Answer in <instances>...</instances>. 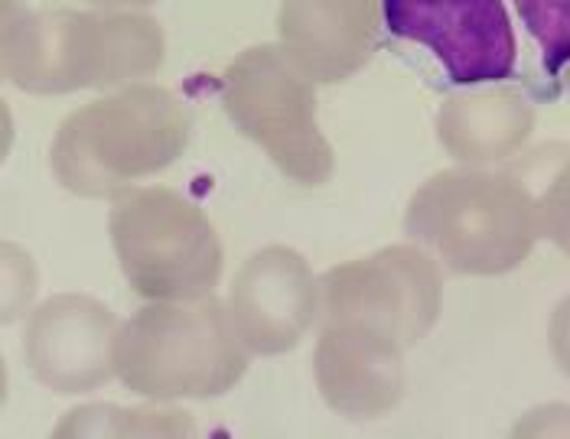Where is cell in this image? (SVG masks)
I'll return each mask as SVG.
<instances>
[{"instance_id": "cell-1", "label": "cell", "mask_w": 570, "mask_h": 439, "mask_svg": "<svg viewBox=\"0 0 570 439\" xmlns=\"http://www.w3.org/2000/svg\"><path fill=\"white\" fill-rule=\"evenodd\" d=\"M0 52L3 79L27 94L115 91L164 69L167 37L144 10H30L3 0Z\"/></svg>"}, {"instance_id": "cell-2", "label": "cell", "mask_w": 570, "mask_h": 439, "mask_svg": "<svg viewBox=\"0 0 570 439\" xmlns=\"http://www.w3.org/2000/svg\"><path fill=\"white\" fill-rule=\"evenodd\" d=\"M404 235L456 277H505L531 258L541 221L522 176L456 163L414 189Z\"/></svg>"}, {"instance_id": "cell-3", "label": "cell", "mask_w": 570, "mask_h": 439, "mask_svg": "<svg viewBox=\"0 0 570 439\" xmlns=\"http://www.w3.org/2000/svg\"><path fill=\"white\" fill-rule=\"evenodd\" d=\"M186 143L183 101L157 82H134L72 111L52 137L49 167L66 192L115 202L134 182L174 167Z\"/></svg>"}, {"instance_id": "cell-4", "label": "cell", "mask_w": 570, "mask_h": 439, "mask_svg": "<svg viewBox=\"0 0 570 439\" xmlns=\"http://www.w3.org/2000/svg\"><path fill=\"white\" fill-rule=\"evenodd\" d=\"M248 361L252 351L216 297L147 303L125 319L118 339V381L160 403L228 395L245 378Z\"/></svg>"}, {"instance_id": "cell-5", "label": "cell", "mask_w": 570, "mask_h": 439, "mask_svg": "<svg viewBox=\"0 0 570 439\" xmlns=\"http://www.w3.org/2000/svg\"><path fill=\"white\" fill-rule=\"evenodd\" d=\"M111 248L134 293L147 303L216 297L222 238L203 206L170 186H134L108 212Z\"/></svg>"}, {"instance_id": "cell-6", "label": "cell", "mask_w": 570, "mask_h": 439, "mask_svg": "<svg viewBox=\"0 0 570 439\" xmlns=\"http://www.w3.org/2000/svg\"><path fill=\"white\" fill-rule=\"evenodd\" d=\"M222 108L291 182L307 189L330 182L336 153L320 128L316 82L284 46L242 49L222 72Z\"/></svg>"}, {"instance_id": "cell-7", "label": "cell", "mask_w": 570, "mask_h": 439, "mask_svg": "<svg viewBox=\"0 0 570 439\" xmlns=\"http://www.w3.org/2000/svg\"><path fill=\"white\" fill-rule=\"evenodd\" d=\"M440 270L438 258L414 241L336 263L320 273V322H362L414 349L443 312Z\"/></svg>"}, {"instance_id": "cell-8", "label": "cell", "mask_w": 570, "mask_h": 439, "mask_svg": "<svg viewBox=\"0 0 570 439\" xmlns=\"http://www.w3.org/2000/svg\"><path fill=\"white\" fill-rule=\"evenodd\" d=\"M385 30L424 46L453 86L505 82L519 43L505 0H382Z\"/></svg>"}, {"instance_id": "cell-9", "label": "cell", "mask_w": 570, "mask_h": 439, "mask_svg": "<svg viewBox=\"0 0 570 439\" xmlns=\"http://www.w3.org/2000/svg\"><path fill=\"white\" fill-rule=\"evenodd\" d=\"M121 326L115 309L88 293H56L27 316V368L52 395H91L118 378Z\"/></svg>"}, {"instance_id": "cell-10", "label": "cell", "mask_w": 570, "mask_h": 439, "mask_svg": "<svg viewBox=\"0 0 570 439\" xmlns=\"http://www.w3.org/2000/svg\"><path fill=\"white\" fill-rule=\"evenodd\" d=\"M225 307L252 355H287L320 322V277L301 251L264 245L235 270Z\"/></svg>"}, {"instance_id": "cell-11", "label": "cell", "mask_w": 570, "mask_h": 439, "mask_svg": "<svg viewBox=\"0 0 570 439\" xmlns=\"http://www.w3.org/2000/svg\"><path fill=\"white\" fill-rule=\"evenodd\" d=\"M404 346L362 322H320L313 346V381L323 403L346 420L392 413L404 388Z\"/></svg>"}, {"instance_id": "cell-12", "label": "cell", "mask_w": 570, "mask_h": 439, "mask_svg": "<svg viewBox=\"0 0 570 439\" xmlns=\"http://www.w3.org/2000/svg\"><path fill=\"white\" fill-rule=\"evenodd\" d=\"M382 27V0H281L277 7V43L316 86H340L362 72Z\"/></svg>"}, {"instance_id": "cell-13", "label": "cell", "mask_w": 570, "mask_h": 439, "mask_svg": "<svg viewBox=\"0 0 570 439\" xmlns=\"http://www.w3.org/2000/svg\"><path fill=\"white\" fill-rule=\"evenodd\" d=\"M531 133V101L519 88L502 82L446 94L438 111L440 147L460 167H505L525 150Z\"/></svg>"}, {"instance_id": "cell-14", "label": "cell", "mask_w": 570, "mask_h": 439, "mask_svg": "<svg viewBox=\"0 0 570 439\" xmlns=\"http://www.w3.org/2000/svg\"><path fill=\"white\" fill-rule=\"evenodd\" d=\"M196 423L193 413L160 403V400H147L137 407H118V403H82L72 407L69 413H62V420L52 427L56 439H98V437H193Z\"/></svg>"}, {"instance_id": "cell-15", "label": "cell", "mask_w": 570, "mask_h": 439, "mask_svg": "<svg viewBox=\"0 0 570 439\" xmlns=\"http://www.w3.org/2000/svg\"><path fill=\"white\" fill-rule=\"evenodd\" d=\"M512 173L522 176L534 202L541 238H548L564 258H570V147L568 143H548L534 153H528Z\"/></svg>"}, {"instance_id": "cell-16", "label": "cell", "mask_w": 570, "mask_h": 439, "mask_svg": "<svg viewBox=\"0 0 570 439\" xmlns=\"http://www.w3.org/2000/svg\"><path fill=\"white\" fill-rule=\"evenodd\" d=\"M515 10L541 49V62L551 76L570 66V0H515Z\"/></svg>"}, {"instance_id": "cell-17", "label": "cell", "mask_w": 570, "mask_h": 439, "mask_svg": "<svg viewBox=\"0 0 570 439\" xmlns=\"http://www.w3.org/2000/svg\"><path fill=\"white\" fill-rule=\"evenodd\" d=\"M37 290H40V270L33 255L7 238L0 245V322L13 326L27 319L33 312Z\"/></svg>"}, {"instance_id": "cell-18", "label": "cell", "mask_w": 570, "mask_h": 439, "mask_svg": "<svg viewBox=\"0 0 570 439\" xmlns=\"http://www.w3.org/2000/svg\"><path fill=\"white\" fill-rule=\"evenodd\" d=\"M512 437H570V403H541L522 413Z\"/></svg>"}, {"instance_id": "cell-19", "label": "cell", "mask_w": 570, "mask_h": 439, "mask_svg": "<svg viewBox=\"0 0 570 439\" xmlns=\"http://www.w3.org/2000/svg\"><path fill=\"white\" fill-rule=\"evenodd\" d=\"M548 351L551 361L558 365V371L570 378V293L558 300V307L551 309L548 319Z\"/></svg>"}, {"instance_id": "cell-20", "label": "cell", "mask_w": 570, "mask_h": 439, "mask_svg": "<svg viewBox=\"0 0 570 439\" xmlns=\"http://www.w3.org/2000/svg\"><path fill=\"white\" fill-rule=\"evenodd\" d=\"M86 7H98V10H147L157 0H79Z\"/></svg>"}, {"instance_id": "cell-21", "label": "cell", "mask_w": 570, "mask_h": 439, "mask_svg": "<svg viewBox=\"0 0 570 439\" xmlns=\"http://www.w3.org/2000/svg\"><path fill=\"white\" fill-rule=\"evenodd\" d=\"M10 133H13V124H10V108L3 101V153L10 150Z\"/></svg>"}]
</instances>
